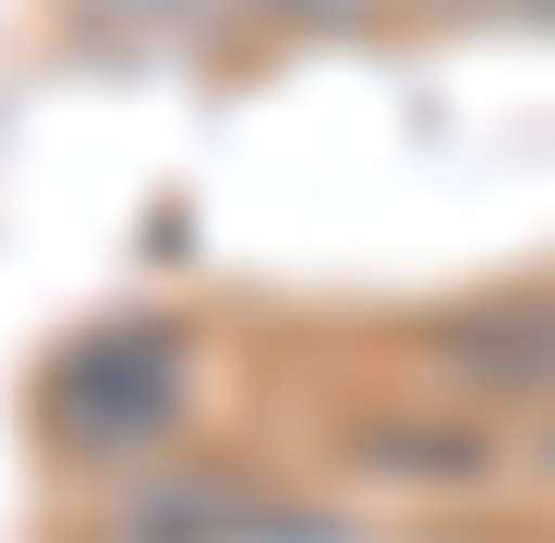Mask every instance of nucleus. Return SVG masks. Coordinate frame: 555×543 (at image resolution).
<instances>
[{
    "label": "nucleus",
    "instance_id": "nucleus-1",
    "mask_svg": "<svg viewBox=\"0 0 555 543\" xmlns=\"http://www.w3.org/2000/svg\"><path fill=\"white\" fill-rule=\"evenodd\" d=\"M169 411H181V338L169 326H98L49 375V423L73 447H145Z\"/></svg>",
    "mask_w": 555,
    "mask_h": 543
},
{
    "label": "nucleus",
    "instance_id": "nucleus-2",
    "mask_svg": "<svg viewBox=\"0 0 555 543\" xmlns=\"http://www.w3.org/2000/svg\"><path fill=\"white\" fill-rule=\"evenodd\" d=\"M278 13H362V0H278Z\"/></svg>",
    "mask_w": 555,
    "mask_h": 543
}]
</instances>
